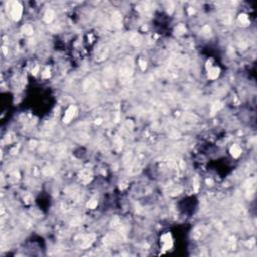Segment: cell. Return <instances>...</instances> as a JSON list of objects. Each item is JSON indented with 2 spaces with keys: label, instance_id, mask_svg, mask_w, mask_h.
<instances>
[{
  "label": "cell",
  "instance_id": "cell-1",
  "mask_svg": "<svg viewBox=\"0 0 257 257\" xmlns=\"http://www.w3.org/2000/svg\"><path fill=\"white\" fill-rule=\"evenodd\" d=\"M134 72V61L131 57H126L119 68V79L123 83H129Z\"/></svg>",
  "mask_w": 257,
  "mask_h": 257
},
{
  "label": "cell",
  "instance_id": "cell-2",
  "mask_svg": "<svg viewBox=\"0 0 257 257\" xmlns=\"http://www.w3.org/2000/svg\"><path fill=\"white\" fill-rule=\"evenodd\" d=\"M7 8H9L10 10V15H11L12 19L15 20V21H18L20 20L21 16H22V12H23V9H22V6L19 2H9L8 5H7Z\"/></svg>",
  "mask_w": 257,
  "mask_h": 257
},
{
  "label": "cell",
  "instance_id": "cell-3",
  "mask_svg": "<svg viewBox=\"0 0 257 257\" xmlns=\"http://www.w3.org/2000/svg\"><path fill=\"white\" fill-rule=\"evenodd\" d=\"M123 240V236L121 233H114V234H108L107 235L104 239H103V242L105 245H112V244H116V243H119V242H121Z\"/></svg>",
  "mask_w": 257,
  "mask_h": 257
},
{
  "label": "cell",
  "instance_id": "cell-4",
  "mask_svg": "<svg viewBox=\"0 0 257 257\" xmlns=\"http://www.w3.org/2000/svg\"><path fill=\"white\" fill-rule=\"evenodd\" d=\"M94 240H96V235L94 234H87L83 238L82 243H80V247H82L83 249L89 248L93 245Z\"/></svg>",
  "mask_w": 257,
  "mask_h": 257
},
{
  "label": "cell",
  "instance_id": "cell-5",
  "mask_svg": "<svg viewBox=\"0 0 257 257\" xmlns=\"http://www.w3.org/2000/svg\"><path fill=\"white\" fill-rule=\"evenodd\" d=\"M75 112H76V108L75 107V105H70L68 110H66L65 114H64V117H63V119H62L63 123H65V124L70 123V121H72V119L75 118Z\"/></svg>",
  "mask_w": 257,
  "mask_h": 257
},
{
  "label": "cell",
  "instance_id": "cell-6",
  "mask_svg": "<svg viewBox=\"0 0 257 257\" xmlns=\"http://www.w3.org/2000/svg\"><path fill=\"white\" fill-rule=\"evenodd\" d=\"M98 87V83L96 79H91V77H89V79H86L84 80L83 83V89L86 90V91H91V90H97Z\"/></svg>",
  "mask_w": 257,
  "mask_h": 257
},
{
  "label": "cell",
  "instance_id": "cell-7",
  "mask_svg": "<svg viewBox=\"0 0 257 257\" xmlns=\"http://www.w3.org/2000/svg\"><path fill=\"white\" fill-rule=\"evenodd\" d=\"M161 243H162V246H163L164 250H168L169 248H171L172 245H173V241H172L171 234L170 233L164 234L163 236L161 237Z\"/></svg>",
  "mask_w": 257,
  "mask_h": 257
},
{
  "label": "cell",
  "instance_id": "cell-8",
  "mask_svg": "<svg viewBox=\"0 0 257 257\" xmlns=\"http://www.w3.org/2000/svg\"><path fill=\"white\" fill-rule=\"evenodd\" d=\"M112 24H114L116 27L121 28L122 27V14L118 11H115L112 15Z\"/></svg>",
  "mask_w": 257,
  "mask_h": 257
},
{
  "label": "cell",
  "instance_id": "cell-9",
  "mask_svg": "<svg viewBox=\"0 0 257 257\" xmlns=\"http://www.w3.org/2000/svg\"><path fill=\"white\" fill-rule=\"evenodd\" d=\"M130 42L134 45V46H140L143 42V38L139 33H133L130 37Z\"/></svg>",
  "mask_w": 257,
  "mask_h": 257
},
{
  "label": "cell",
  "instance_id": "cell-10",
  "mask_svg": "<svg viewBox=\"0 0 257 257\" xmlns=\"http://www.w3.org/2000/svg\"><path fill=\"white\" fill-rule=\"evenodd\" d=\"M54 16H55V13L52 9H47L46 11L44 13V16H43V20L45 21L46 23H51L52 21L54 19Z\"/></svg>",
  "mask_w": 257,
  "mask_h": 257
},
{
  "label": "cell",
  "instance_id": "cell-11",
  "mask_svg": "<svg viewBox=\"0 0 257 257\" xmlns=\"http://www.w3.org/2000/svg\"><path fill=\"white\" fill-rule=\"evenodd\" d=\"M108 48L107 47H101L100 48L97 50V55H96V59L98 61H104V59L107 57V55H108Z\"/></svg>",
  "mask_w": 257,
  "mask_h": 257
},
{
  "label": "cell",
  "instance_id": "cell-12",
  "mask_svg": "<svg viewBox=\"0 0 257 257\" xmlns=\"http://www.w3.org/2000/svg\"><path fill=\"white\" fill-rule=\"evenodd\" d=\"M241 153H242V149L237 144H235V145H233L230 148V154L233 158H238L241 155Z\"/></svg>",
  "mask_w": 257,
  "mask_h": 257
},
{
  "label": "cell",
  "instance_id": "cell-13",
  "mask_svg": "<svg viewBox=\"0 0 257 257\" xmlns=\"http://www.w3.org/2000/svg\"><path fill=\"white\" fill-rule=\"evenodd\" d=\"M220 75V68H211L208 70V77L210 79H216Z\"/></svg>",
  "mask_w": 257,
  "mask_h": 257
},
{
  "label": "cell",
  "instance_id": "cell-14",
  "mask_svg": "<svg viewBox=\"0 0 257 257\" xmlns=\"http://www.w3.org/2000/svg\"><path fill=\"white\" fill-rule=\"evenodd\" d=\"M204 234H205V228H204V227H198V228H196L194 231H193L192 237L195 238V239H200L201 237L204 236Z\"/></svg>",
  "mask_w": 257,
  "mask_h": 257
},
{
  "label": "cell",
  "instance_id": "cell-15",
  "mask_svg": "<svg viewBox=\"0 0 257 257\" xmlns=\"http://www.w3.org/2000/svg\"><path fill=\"white\" fill-rule=\"evenodd\" d=\"M238 21L241 23L242 26H248L249 23H250V22H249L248 15H247V14H245V13L239 14V16H238Z\"/></svg>",
  "mask_w": 257,
  "mask_h": 257
},
{
  "label": "cell",
  "instance_id": "cell-16",
  "mask_svg": "<svg viewBox=\"0 0 257 257\" xmlns=\"http://www.w3.org/2000/svg\"><path fill=\"white\" fill-rule=\"evenodd\" d=\"M223 108V104L221 101H215L212 105H211V116L215 115L217 112H219L221 108Z\"/></svg>",
  "mask_w": 257,
  "mask_h": 257
},
{
  "label": "cell",
  "instance_id": "cell-17",
  "mask_svg": "<svg viewBox=\"0 0 257 257\" xmlns=\"http://www.w3.org/2000/svg\"><path fill=\"white\" fill-rule=\"evenodd\" d=\"M80 178H82V180H83V183H89L91 180L90 171H89V170L82 171V173H80Z\"/></svg>",
  "mask_w": 257,
  "mask_h": 257
},
{
  "label": "cell",
  "instance_id": "cell-18",
  "mask_svg": "<svg viewBox=\"0 0 257 257\" xmlns=\"http://www.w3.org/2000/svg\"><path fill=\"white\" fill-rule=\"evenodd\" d=\"M21 30H22V32L26 35H32L33 34V27L32 25H30V24H24L21 28Z\"/></svg>",
  "mask_w": 257,
  "mask_h": 257
},
{
  "label": "cell",
  "instance_id": "cell-19",
  "mask_svg": "<svg viewBox=\"0 0 257 257\" xmlns=\"http://www.w3.org/2000/svg\"><path fill=\"white\" fill-rule=\"evenodd\" d=\"M185 32H186V27H185L184 24H182V23L177 25V27L175 28V33L177 35H182Z\"/></svg>",
  "mask_w": 257,
  "mask_h": 257
},
{
  "label": "cell",
  "instance_id": "cell-20",
  "mask_svg": "<svg viewBox=\"0 0 257 257\" xmlns=\"http://www.w3.org/2000/svg\"><path fill=\"white\" fill-rule=\"evenodd\" d=\"M201 32H202V34L204 35V36H206V37H209V36H211V34H212L211 33V27L209 25L203 26Z\"/></svg>",
  "mask_w": 257,
  "mask_h": 257
},
{
  "label": "cell",
  "instance_id": "cell-21",
  "mask_svg": "<svg viewBox=\"0 0 257 257\" xmlns=\"http://www.w3.org/2000/svg\"><path fill=\"white\" fill-rule=\"evenodd\" d=\"M111 227L112 228H119L121 227V220L118 217H115L111 222Z\"/></svg>",
  "mask_w": 257,
  "mask_h": 257
},
{
  "label": "cell",
  "instance_id": "cell-22",
  "mask_svg": "<svg viewBox=\"0 0 257 257\" xmlns=\"http://www.w3.org/2000/svg\"><path fill=\"white\" fill-rule=\"evenodd\" d=\"M86 206H87V208H90V209H94V208H97V199H91V200H90Z\"/></svg>",
  "mask_w": 257,
  "mask_h": 257
},
{
  "label": "cell",
  "instance_id": "cell-23",
  "mask_svg": "<svg viewBox=\"0 0 257 257\" xmlns=\"http://www.w3.org/2000/svg\"><path fill=\"white\" fill-rule=\"evenodd\" d=\"M80 224H82V219H80L79 217L73 218V219L70 221V225H72V226H79Z\"/></svg>",
  "mask_w": 257,
  "mask_h": 257
},
{
  "label": "cell",
  "instance_id": "cell-24",
  "mask_svg": "<svg viewBox=\"0 0 257 257\" xmlns=\"http://www.w3.org/2000/svg\"><path fill=\"white\" fill-rule=\"evenodd\" d=\"M139 65H140V68L142 70H145L147 68V61H145L144 58H140V61H139Z\"/></svg>",
  "mask_w": 257,
  "mask_h": 257
},
{
  "label": "cell",
  "instance_id": "cell-25",
  "mask_svg": "<svg viewBox=\"0 0 257 257\" xmlns=\"http://www.w3.org/2000/svg\"><path fill=\"white\" fill-rule=\"evenodd\" d=\"M49 76H50V70H49V68H46L42 72V77L43 79H48Z\"/></svg>",
  "mask_w": 257,
  "mask_h": 257
},
{
  "label": "cell",
  "instance_id": "cell-26",
  "mask_svg": "<svg viewBox=\"0 0 257 257\" xmlns=\"http://www.w3.org/2000/svg\"><path fill=\"white\" fill-rule=\"evenodd\" d=\"M50 169H51V168H49V170H47V168H46V169L44 170V173L46 174V175H51V174H53V171L50 170Z\"/></svg>",
  "mask_w": 257,
  "mask_h": 257
},
{
  "label": "cell",
  "instance_id": "cell-27",
  "mask_svg": "<svg viewBox=\"0 0 257 257\" xmlns=\"http://www.w3.org/2000/svg\"><path fill=\"white\" fill-rule=\"evenodd\" d=\"M198 188H199V185H198V180L195 179V192L198 191Z\"/></svg>",
  "mask_w": 257,
  "mask_h": 257
},
{
  "label": "cell",
  "instance_id": "cell-28",
  "mask_svg": "<svg viewBox=\"0 0 257 257\" xmlns=\"http://www.w3.org/2000/svg\"><path fill=\"white\" fill-rule=\"evenodd\" d=\"M37 72H38V66H36V68H35L33 70H32V72H33V75H36L37 73Z\"/></svg>",
  "mask_w": 257,
  "mask_h": 257
},
{
  "label": "cell",
  "instance_id": "cell-29",
  "mask_svg": "<svg viewBox=\"0 0 257 257\" xmlns=\"http://www.w3.org/2000/svg\"><path fill=\"white\" fill-rule=\"evenodd\" d=\"M101 119H96V124H97V125H100V124H101Z\"/></svg>",
  "mask_w": 257,
  "mask_h": 257
},
{
  "label": "cell",
  "instance_id": "cell-30",
  "mask_svg": "<svg viewBox=\"0 0 257 257\" xmlns=\"http://www.w3.org/2000/svg\"><path fill=\"white\" fill-rule=\"evenodd\" d=\"M194 9H192V8H189V14H192V13H194Z\"/></svg>",
  "mask_w": 257,
  "mask_h": 257
}]
</instances>
